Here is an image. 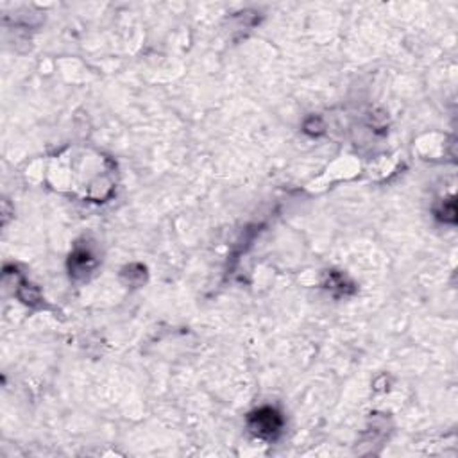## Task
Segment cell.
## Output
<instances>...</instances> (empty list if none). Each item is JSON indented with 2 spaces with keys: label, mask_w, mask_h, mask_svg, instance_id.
<instances>
[{
  "label": "cell",
  "mask_w": 458,
  "mask_h": 458,
  "mask_svg": "<svg viewBox=\"0 0 458 458\" xmlns=\"http://www.w3.org/2000/svg\"><path fill=\"white\" fill-rule=\"evenodd\" d=\"M253 428L260 433V435H274L278 430L281 428V419L278 416V412L271 410V408H263L253 417Z\"/></svg>",
  "instance_id": "6da1fadb"
}]
</instances>
